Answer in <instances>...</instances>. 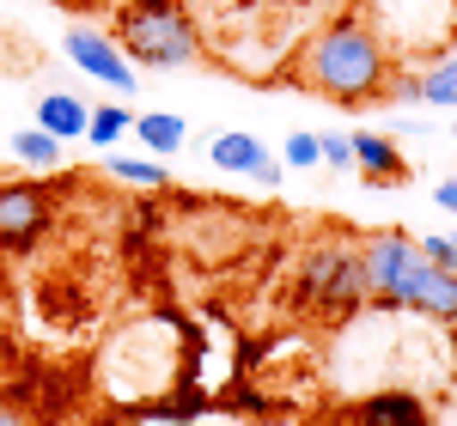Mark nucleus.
Listing matches in <instances>:
<instances>
[{"mask_svg": "<svg viewBox=\"0 0 457 426\" xmlns=\"http://www.w3.org/2000/svg\"><path fill=\"white\" fill-rule=\"evenodd\" d=\"M293 79L317 98H329V104H372L390 86L385 37L372 31V19H336V25L312 31V43L299 49Z\"/></svg>", "mask_w": 457, "mask_h": 426, "instance_id": "nucleus-1", "label": "nucleus"}, {"mask_svg": "<svg viewBox=\"0 0 457 426\" xmlns=\"http://www.w3.org/2000/svg\"><path fill=\"white\" fill-rule=\"evenodd\" d=\"M122 55L135 61V68H189V61H202V49H208V37L195 25V12L183 6V0H129L122 6Z\"/></svg>", "mask_w": 457, "mask_h": 426, "instance_id": "nucleus-2", "label": "nucleus"}, {"mask_svg": "<svg viewBox=\"0 0 457 426\" xmlns=\"http://www.w3.org/2000/svg\"><path fill=\"white\" fill-rule=\"evenodd\" d=\"M299 299L329 311V317H353L366 305V274H360V250L348 244H323L312 250L305 274H299Z\"/></svg>", "mask_w": 457, "mask_h": 426, "instance_id": "nucleus-3", "label": "nucleus"}, {"mask_svg": "<svg viewBox=\"0 0 457 426\" xmlns=\"http://www.w3.org/2000/svg\"><path fill=\"white\" fill-rule=\"evenodd\" d=\"M421 268V244L409 232H366L360 244V274H366V305L378 311H403V292Z\"/></svg>", "mask_w": 457, "mask_h": 426, "instance_id": "nucleus-4", "label": "nucleus"}, {"mask_svg": "<svg viewBox=\"0 0 457 426\" xmlns=\"http://www.w3.org/2000/svg\"><path fill=\"white\" fill-rule=\"evenodd\" d=\"M62 49H68V61L86 79H104L116 98H135V86H141V68L122 55V43L110 31H98V25H73L68 37H62Z\"/></svg>", "mask_w": 457, "mask_h": 426, "instance_id": "nucleus-5", "label": "nucleus"}, {"mask_svg": "<svg viewBox=\"0 0 457 426\" xmlns=\"http://www.w3.org/2000/svg\"><path fill=\"white\" fill-rule=\"evenodd\" d=\"M457 25L452 0H378V25L372 31L403 37V43H445Z\"/></svg>", "mask_w": 457, "mask_h": 426, "instance_id": "nucleus-6", "label": "nucleus"}, {"mask_svg": "<svg viewBox=\"0 0 457 426\" xmlns=\"http://www.w3.org/2000/svg\"><path fill=\"white\" fill-rule=\"evenodd\" d=\"M208 159H213V171H226V177H250L256 189H275V183L287 177V165L256 141L250 128H226V135H213Z\"/></svg>", "mask_w": 457, "mask_h": 426, "instance_id": "nucleus-7", "label": "nucleus"}, {"mask_svg": "<svg viewBox=\"0 0 457 426\" xmlns=\"http://www.w3.org/2000/svg\"><path fill=\"white\" fill-rule=\"evenodd\" d=\"M49 201L37 183H0V250H25L49 232Z\"/></svg>", "mask_w": 457, "mask_h": 426, "instance_id": "nucleus-8", "label": "nucleus"}, {"mask_svg": "<svg viewBox=\"0 0 457 426\" xmlns=\"http://www.w3.org/2000/svg\"><path fill=\"white\" fill-rule=\"evenodd\" d=\"M348 146H353V171L372 183V189H403L409 183V159L396 152V141L390 135H378V128H360V135H348Z\"/></svg>", "mask_w": 457, "mask_h": 426, "instance_id": "nucleus-9", "label": "nucleus"}, {"mask_svg": "<svg viewBox=\"0 0 457 426\" xmlns=\"http://www.w3.org/2000/svg\"><path fill=\"white\" fill-rule=\"evenodd\" d=\"M348 426H433V408L415 390H372L348 408Z\"/></svg>", "mask_w": 457, "mask_h": 426, "instance_id": "nucleus-10", "label": "nucleus"}, {"mask_svg": "<svg viewBox=\"0 0 457 426\" xmlns=\"http://www.w3.org/2000/svg\"><path fill=\"white\" fill-rule=\"evenodd\" d=\"M403 311H421V317H433V323H452L457 317V274L452 268H433V262L421 256L415 281H409V292H403Z\"/></svg>", "mask_w": 457, "mask_h": 426, "instance_id": "nucleus-11", "label": "nucleus"}, {"mask_svg": "<svg viewBox=\"0 0 457 426\" xmlns=\"http://www.w3.org/2000/svg\"><path fill=\"white\" fill-rule=\"evenodd\" d=\"M86 116H92V110L79 104L73 92H43V98H37V128H49L55 141H73V135H86Z\"/></svg>", "mask_w": 457, "mask_h": 426, "instance_id": "nucleus-12", "label": "nucleus"}, {"mask_svg": "<svg viewBox=\"0 0 457 426\" xmlns=\"http://www.w3.org/2000/svg\"><path fill=\"white\" fill-rule=\"evenodd\" d=\"M129 135H141V146L153 152V159H171V152H183V141H189L183 116H171V110H146V116H135Z\"/></svg>", "mask_w": 457, "mask_h": 426, "instance_id": "nucleus-13", "label": "nucleus"}, {"mask_svg": "<svg viewBox=\"0 0 457 426\" xmlns=\"http://www.w3.org/2000/svg\"><path fill=\"white\" fill-rule=\"evenodd\" d=\"M12 159H19L25 171H62V141H55L49 128H19V135H12Z\"/></svg>", "mask_w": 457, "mask_h": 426, "instance_id": "nucleus-14", "label": "nucleus"}, {"mask_svg": "<svg viewBox=\"0 0 457 426\" xmlns=\"http://www.w3.org/2000/svg\"><path fill=\"white\" fill-rule=\"evenodd\" d=\"M104 177L129 183V189H165V159H129V152H104Z\"/></svg>", "mask_w": 457, "mask_h": 426, "instance_id": "nucleus-15", "label": "nucleus"}, {"mask_svg": "<svg viewBox=\"0 0 457 426\" xmlns=\"http://www.w3.org/2000/svg\"><path fill=\"white\" fill-rule=\"evenodd\" d=\"M129 128H135V110H129V104H98L92 116H86V141L98 146V152H110Z\"/></svg>", "mask_w": 457, "mask_h": 426, "instance_id": "nucleus-16", "label": "nucleus"}, {"mask_svg": "<svg viewBox=\"0 0 457 426\" xmlns=\"http://www.w3.org/2000/svg\"><path fill=\"white\" fill-rule=\"evenodd\" d=\"M421 92L433 110H457V49L452 55H439L433 68H421Z\"/></svg>", "mask_w": 457, "mask_h": 426, "instance_id": "nucleus-17", "label": "nucleus"}, {"mask_svg": "<svg viewBox=\"0 0 457 426\" xmlns=\"http://www.w3.org/2000/svg\"><path fill=\"white\" fill-rule=\"evenodd\" d=\"M317 165H323V171H348L353 165V146H348L342 128H323V135H317Z\"/></svg>", "mask_w": 457, "mask_h": 426, "instance_id": "nucleus-18", "label": "nucleus"}, {"mask_svg": "<svg viewBox=\"0 0 457 426\" xmlns=\"http://www.w3.org/2000/svg\"><path fill=\"white\" fill-rule=\"evenodd\" d=\"M281 165H293V171H317V135L312 128H293V135H287Z\"/></svg>", "mask_w": 457, "mask_h": 426, "instance_id": "nucleus-19", "label": "nucleus"}, {"mask_svg": "<svg viewBox=\"0 0 457 426\" xmlns=\"http://www.w3.org/2000/svg\"><path fill=\"white\" fill-rule=\"evenodd\" d=\"M385 98H390V104H403V110H415V104H427V92H421V73H390Z\"/></svg>", "mask_w": 457, "mask_h": 426, "instance_id": "nucleus-20", "label": "nucleus"}, {"mask_svg": "<svg viewBox=\"0 0 457 426\" xmlns=\"http://www.w3.org/2000/svg\"><path fill=\"white\" fill-rule=\"evenodd\" d=\"M415 244H421V256L433 262V268H452V274H457V238L433 232V238H415Z\"/></svg>", "mask_w": 457, "mask_h": 426, "instance_id": "nucleus-21", "label": "nucleus"}, {"mask_svg": "<svg viewBox=\"0 0 457 426\" xmlns=\"http://www.w3.org/2000/svg\"><path fill=\"white\" fill-rule=\"evenodd\" d=\"M433 201H439L445 213H457V177H445V183H439V189H433Z\"/></svg>", "mask_w": 457, "mask_h": 426, "instance_id": "nucleus-22", "label": "nucleus"}, {"mask_svg": "<svg viewBox=\"0 0 457 426\" xmlns=\"http://www.w3.org/2000/svg\"><path fill=\"white\" fill-rule=\"evenodd\" d=\"M0 426H31V421H25L19 408H0Z\"/></svg>", "mask_w": 457, "mask_h": 426, "instance_id": "nucleus-23", "label": "nucleus"}, {"mask_svg": "<svg viewBox=\"0 0 457 426\" xmlns=\"http://www.w3.org/2000/svg\"><path fill=\"white\" fill-rule=\"evenodd\" d=\"M452 135H457V122H452Z\"/></svg>", "mask_w": 457, "mask_h": 426, "instance_id": "nucleus-24", "label": "nucleus"}, {"mask_svg": "<svg viewBox=\"0 0 457 426\" xmlns=\"http://www.w3.org/2000/svg\"><path fill=\"white\" fill-rule=\"evenodd\" d=\"M452 238H457V232H452Z\"/></svg>", "mask_w": 457, "mask_h": 426, "instance_id": "nucleus-25", "label": "nucleus"}, {"mask_svg": "<svg viewBox=\"0 0 457 426\" xmlns=\"http://www.w3.org/2000/svg\"><path fill=\"white\" fill-rule=\"evenodd\" d=\"M452 323H457V317H452Z\"/></svg>", "mask_w": 457, "mask_h": 426, "instance_id": "nucleus-26", "label": "nucleus"}]
</instances>
